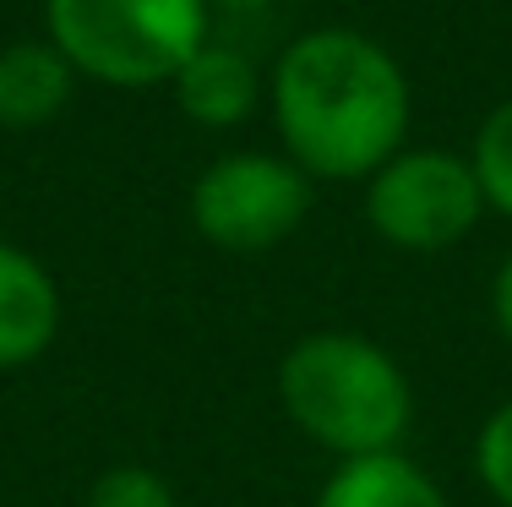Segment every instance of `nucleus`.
Wrapping results in <instances>:
<instances>
[{"instance_id": "f257e3e1", "label": "nucleus", "mask_w": 512, "mask_h": 507, "mask_svg": "<svg viewBox=\"0 0 512 507\" xmlns=\"http://www.w3.org/2000/svg\"><path fill=\"white\" fill-rule=\"evenodd\" d=\"M284 159L311 180H371L409 131V82L365 33L322 28L289 44L273 71Z\"/></svg>"}, {"instance_id": "f03ea898", "label": "nucleus", "mask_w": 512, "mask_h": 507, "mask_svg": "<svg viewBox=\"0 0 512 507\" xmlns=\"http://www.w3.org/2000/svg\"><path fill=\"white\" fill-rule=\"evenodd\" d=\"M278 409L333 464L398 453L414 431V382L387 344L349 328L300 333L278 355Z\"/></svg>"}, {"instance_id": "7ed1b4c3", "label": "nucleus", "mask_w": 512, "mask_h": 507, "mask_svg": "<svg viewBox=\"0 0 512 507\" xmlns=\"http://www.w3.org/2000/svg\"><path fill=\"white\" fill-rule=\"evenodd\" d=\"M50 44L104 88H158L207 44V0H50Z\"/></svg>"}, {"instance_id": "20e7f679", "label": "nucleus", "mask_w": 512, "mask_h": 507, "mask_svg": "<svg viewBox=\"0 0 512 507\" xmlns=\"http://www.w3.org/2000/svg\"><path fill=\"white\" fill-rule=\"evenodd\" d=\"M485 219L474 164L447 148H404L365 180V224L398 251H447Z\"/></svg>"}, {"instance_id": "39448f33", "label": "nucleus", "mask_w": 512, "mask_h": 507, "mask_svg": "<svg viewBox=\"0 0 512 507\" xmlns=\"http://www.w3.org/2000/svg\"><path fill=\"white\" fill-rule=\"evenodd\" d=\"M311 175L284 153H224L191 186V229L218 251L256 257L306 224Z\"/></svg>"}, {"instance_id": "423d86ee", "label": "nucleus", "mask_w": 512, "mask_h": 507, "mask_svg": "<svg viewBox=\"0 0 512 507\" xmlns=\"http://www.w3.org/2000/svg\"><path fill=\"white\" fill-rule=\"evenodd\" d=\"M60 338V284L33 251L0 240V371H28Z\"/></svg>"}, {"instance_id": "0eeeda50", "label": "nucleus", "mask_w": 512, "mask_h": 507, "mask_svg": "<svg viewBox=\"0 0 512 507\" xmlns=\"http://www.w3.org/2000/svg\"><path fill=\"white\" fill-rule=\"evenodd\" d=\"M311 507H453L442 480L425 464L398 448V453H371V458H344L327 469L322 491Z\"/></svg>"}, {"instance_id": "6e6552de", "label": "nucleus", "mask_w": 512, "mask_h": 507, "mask_svg": "<svg viewBox=\"0 0 512 507\" xmlns=\"http://www.w3.org/2000/svg\"><path fill=\"white\" fill-rule=\"evenodd\" d=\"M77 71L55 44H11L0 50V126L6 131H33L71 104Z\"/></svg>"}, {"instance_id": "1a4fd4ad", "label": "nucleus", "mask_w": 512, "mask_h": 507, "mask_svg": "<svg viewBox=\"0 0 512 507\" xmlns=\"http://www.w3.org/2000/svg\"><path fill=\"white\" fill-rule=\"evenodd\" d=\"M175 99L197 126H240L256 110V66L229 44H202L186 66L175 71Z\"/></svg>"}, {"instance_id": "9d476101", "label": "nucleus", "mask_w": 512, "mask_h": 507, "mask_svg": "<svg viewBox=\"0 0 512 507\" xmlns=\"http://www.w3.org/2000/svg\"><path fill=\"white\" fill-rule=\"evenodd\" d=\"M469 164H474V180H480V191H485V208L512 219V99L485 115Z\"/></svg>"}, {"instance_id": "9b49d317", "label": "nucleus", "mask_w": 512, "mask_h": 507, "mask_svg": "<svg viewBox=\"0 0 512 507\" xmlns=\"http://www.w3.org/2000/svg\"><path fill=\"white\" fill-rule=\"evenodd\" d=\"M474 480L496 507H512V398H502L474 431Z\"/></svg>"}, {"instance_id": "f8f14e48", "label": "nucleus", "mask_w": 512, "mask_h": 507, "mask_svg": "<svg viewBox=\"0 0 512 507\" xmlns=\"http://www.w3.org/2000/svg\"><path fill=\"white\" fill-rule=\"evenodd\" d=\"M82 507H180V497L153 464H109L93 475Z\"/></svg>"}, {"instance_id": "ddd939ff", "label": "nucleus", "mask_w": 512, "mask_h": 507, "mask_svg": "<svg viewBox=\"0 0 512 507\" xmlns=\"http://www.w3.org/2000/svg\"><path fill=\"white\" fill-rule=\"evenodd\" d=\"M491 322H496V333H502V344L512 349V251L502 257V268H496V279H491Z\"/></svg>"}, {"instance_id": "4468645a", "label": "nucleus", "mask_w": 512, "mask_h": 507, "mask_svg": "<svg viewBox=\"0 0 512 507\" xmlns=\"http://www.w3.org/2000/svg\"><path fill=\"white\" fill-rule=\"evenodd\" d=\"M224 6H240V11H251V6H273V0H224Z\"/></svg>"}]
</instances>
